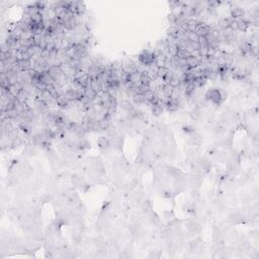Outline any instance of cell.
<instances>
[{"instance_id":"obj_7","label":"cell","mask_w":259,"mask_h":259,"mask_svg":"<svg viewBox=\"0 0 259 259\" xmlns=\"http://www.w3.org/2000/svg\"><path fill=\"white\" fill-rule=\"evenodd\" d=\"M57 104L61 108H69L70 107V100L66 98L64 95H61L57 98Z\"/></svg>"},{"instance_id":"obj_12","label":"cell","mask_w":259,"mask_h":259,"mask_svg":"<svg viewBox=\"0 0 259 259\" xmlns=\"http://www.w3.org/2000/svg\"><path fill=\"white\" fill-rule=\"evenodd\" d=\"M40 11H41V10L39 9V7L37 6L34 3L30 5V6H27V13L30 14V16H34V15H36V14H39Z\"/></svg>"},{"instance_id":"obj_5","label":"cell","mask_w":259,"mask_h":259,"mask_svg":"<svg viewBox=\"0 0 259 259\" xmlns=\"http://www.w3.org/2000/svg\"><path fill=\"white\" fill-rule=\"evenodd\" d=\"M244 14H245V11L241 7H234V8H232V10H231V16L233 19L241 18L242 16H244Z\"/></svg>"},{"instance_id":"obj_4","label":"cell","mask_w":259,"mask_h":259,"mask_svg":"<svg viewBox=\"0 0 259 259\" xmlns=\"http://www.w3.org/2000/svg\"><path fill=\"white\" fill-rule=\"evenodd\" d=\"M19 66H21V71H28L30 69L34 68V66L31 65V61L30 60H24V59H19L18 60Z\"/></svg>"},{"instance_id":"obj_18","label":"cell","mask_w":259,"mask_h":259,"mask_svg":"<svg viewBox=\"0 0 259 259\" xmlns=\"http://www.w3.org/2000/svg\"><path fill=\"white\" fill-rule=\"evenodd\" d=\"M155 96H156V93H155L154 91H152L149 89L148 91L146 92L145 94H144V97H145V100L148 102H152L153 101V99L155 98Z\"/></svg>"},{"instance_id":"obj_23","label":"cell","mask_w":259,"mask_h":259,"mask_svg":"<svg viewBox=\"0 0 259 259\" xmlns=\"http://www.w3.org/2000/svg\"><path fill=\"white\" fill-rule=\"evenodd\" d=\"M167 19H168V21L170 22V24H176V22H177V17L175 16V14H173V13H170V14H168V16H167Z\"/></svg>"},{"instance_id":"obj_24","label":"cell","mask_w":259,"mask_h":259,"mask_svg":"<svg viewBox=\"0 0 259 259\" xmlns=\"http://www.w3.org/2000/svg\"><path fill=\"white\" fill-rule=\"evenodd\" d=\"M191 117L194 120H197L200 117V110H198V108H194L193 110L191 111Z\"/></svg>"},{"instance_id":"obj_6","label":"cell","mask_w":259,"mask_h":259,"mask_svg":"<svg viewBox=\"0 0 259 259\" xmlns=\"http://www.w3.org/2000/svg\"><path fill=\"white\" fill-rule=\"evenodd\" d=\"M185 61H186V65H187L191 70L194 68H197L198 66L200 65V62L198 61V59L194 58V57H192V56H189L187 59H185Z\"/></svg>"},{"instance_id":"obj_16","label":"cell","mask_w":259,"mask_h":259,"mask_svg":"<svg viewBox=\"0 0 259 259\" xmlns=\"http://www.w3.org/2000/svg\"><path fill=\"white\" fill-rule=\"evenodd\" d=\"M169 71H170V69L167 68V67H165V66H164V67L159 68V70H158V72H157L158 78L163 79L164 77H165V76L169 73Z\"/></svg>"},{"instance_id":"obj_15","label":"cell","mask_w":259,"mask_h":259,"mask_svg":"<svg viewBox=\"0 0 259 259\" xmlns=\"http://www.w3.org/2000/svg\"><path fill=\"white\" fill-rule=\"evenodd\" d=\"M152 113H153V114L155 117H159L163 113V107L159 104V103H157V104H153V107H152Z\"/></svg>"},{"instance_id":"obj_2","label":"cell","mask_w":259,"mask_h":259,"mask_svg":"<svg viewBox=\"0 0 259 259\" xmlns=\"http://www.w3.org/2000/svg\"><path fill=\"white\" fill-rule=\"evenodd\" d=\"M173 89L169 84H164L162 87L160 88V93L162 94V96L165 99H169L172 97V94H173Z\"/></svg>"},{"instance_id":"obj_14","label":"cell","mask_w":259,"mask_h":259,"mask_svg":"<svg viewBox=\"0 0 259 259\" xmlns=\"http://www.w3.org/2000/svg\"><path fill=\"white\" fill-rule=\"evenodd\" d=\"M98 122H99V129L101 130V131H106V130H108L109 126H110V122H109L108 120L101 119V120H99Z\"/></svg>"},{"instance_id":"obj_17","label":"cell","mask_w":259,"mask_h":259,"mask_svg":"<svg viewBox=\"0 0 259 259\" xmlns=\"http://www.w3.org/2000/svg\"><path fill=\"white\" fill-rule=\"evenodd\" d=\"M185 37L189 42L193 43H198V40H200V37L197 36V33H185Z\"/></svg>"},{"instance_id":"obj_13","label":"cell","mask_w":259,"mask_h":259,"mask_svg":"<svg viewBox=\"0 0 259 259\" xmlns=\"http://www.w3.org/2000/svg\"><path fill=\"white\" fill-rule=\"evenodd\" d=\"M133 100H134L135 104H137V105H142L144 102H146L145 97H144L143 94H135L133 96Z\"/></svg>"},{"instance_id":"obj_26","label":"cell","mask_w":259,"mask_h":259,"mask_svg":"<svg viewBox=\"0 0 259 259\" xmlns=\"http://www.w3.org/2000/svg\"><path fill=\"white\" fill-rule=\"evenodd\" d=\"M192 130H193V129H192L191 126H187V128H186V126H185L183 131H184V132H187V133H192V132H193V131H192Z\"/></svg>"},{"instance_id":"obj_25","label":"cell","mask_w":259,"mask_h":259,"mask_svg":"<svg viewBox=\"0 0 259 259\" xmlns=\"http://www.w3.org/2000/svg\"><path fill=\"white\" fill-rule=\"evenodd\" d=\"M158 70H159V67H158V66L155 64V62L149 65V71L153 72V73H157Z\"/></svg>"},{"instance_id":"obj_21","label":"cell","mask_w":259,"mask_h":259,"mask_svg":"<svg viewBox=\"0 0 259 259\" xmlns=\"http://www.w3.org/2000/svg\"><path fill=\"white\" fill-rule=\"evenodd\" d=\"M97 144H98V146L100 147V148H106L109 143H108V140L106 139V138L100 137L98 139V141H97Z\"/></svg>"},{"instance_id":"obj_19","label":"cell","mask_w":259,"mask_h":259,"mask_svg":"<svg viewBox=\"0 0 259 259\" xmlns=\"http://www.w3.org/2000/svg\"><path fill=\"white\" fill-rule=\"evenodd\" d=\"M190 56V52L187 50H178L177 57L181 60H185Z\"/></svg>"},{"instance_id":"obj_1","label":"cell","mask_w":259,"mask_h":259,"mask_svg":"<svg viewBox=\"0 0 259 259\" xmlns=\"http://www.w3.org/2000/svg\"><path fill=\"white\" fill-rule=\"evenodd\" d=\"M155 60H156V56H155L154 54L149 53L148 51H144L139 56V61L142 63L144 66H146V65L149 66L150 64H152V63H154Z\"/></svg>"},{"instance_id":"obj_10","label":"cell","mask_w":259,"mask_h":259,"mask_svg":"<svg viewBox=\"0 0 259 259\" xmlns=\"http://www.w3.org/2000/svg\"><path fill=\"white\" fill-rule=\"evenodd\" d=\"M148 70H144L141 72V84H144V85H148L150 84L151 80L149 78V75H148Z\"/></svg>"},{"instance_id":"obj_22","label":"cell","mask_w":259,"mask_h":259,"mask_svg":"<svg viewBox=\"0 0 259 259\" xmlns=\"http://www.w3.org/2000/svg\"><path fill=\"white\" fill-rule=\"evenodd\" d=\"M220 46H221V43L218 42V41H211L209 42V48L213 49L215 51H218L220 49Z\"/></svg>"},{"instance_id":"obj_3","label":"cell","mask_w":259,"mask_h":259,"mask_svg":"<svg viewBox=\"0 0 259 259\" xmlns=\"http://www.w3.org/2000/svg\"><path fill=\"white\" fill-rule=\"evenodd\" d=\"M141 72L135 71L132 73H128V82L133 85H138V82H141Z\"/></svg>"},{"instance_id":"obj_9","label":"cell","mask_w":259,"mask_h":259,"mask_svg":"<svg viewBox=\"0 0 259 259\" xmlns=\"http://www.w3.org/2000/svg\"><path fill=\"white\" fill-rule=\"evenodd\" d=\"M249 25H250V22H248L247 21H245V19H243V18H241V19H239V21H237L238 30H240V31H246Z\"/></svg>"},{"instance_id":"obj_8","label":"cell","mask_w":259,"mask_h":259,"mask_svg":"<svg viewBox=\"0 0 259 259\" xmlns=\"http://www.w3.org/2000/svg\"><path fill=\"white\" fill-rule=\"evenodd\" d=\"M84 96L90 100H94L97 97V93L91 87H86L84 88Z\"/></svg>"},{"instance_id":"obj_20","label":"cell","mask_w":259,"mask_h":259,"mask_svg":"<svg viewBox=\"0 0 259 259\" xmlns=\"http://www.w3.org/2000/svg\"><path fill=\"white\" fill-rule=\"evenodd\" d=\"M120 106H122V108H123L125 110H128V111H131L134 109L133 104H132L129 100H123V101L120 102Z\"/></svg>"},{"instance_id":"obj_11","label":"cell","mask_w":259,"mask_h":259,"mask_svg":"<svg viewBox=\"0 0 259 259\" xmlns=\"http://www.w3.org/2000/svg\"><path fill=\"white\" fill-rule=\"evenodd\" d=\"M30 94L28 93V92L25 91V90H24V89L19 91L18 94L16 95V98L18 99L21 102H25L28 98H30Z\"/></svg>"}]
</instances>
